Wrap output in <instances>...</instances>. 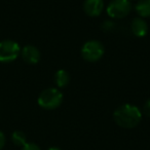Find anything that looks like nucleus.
<instances>
[{"label":"nucleus","instance_id":"obj_4","mask_svg":"<svg viewBox=\"0 0 150 150\" xmlns=\"http://www.w3.org/2000/svg\"><path fill=\"white\" fill-rule=\"evenodd\" d=\"M132 8L133 6L129 0H111L107 5L106 11L110 18L120 20L129 16Z\"/></svg>","mask_w":150,"mask_h":150},{"label":"nucleus","instance_id":"obj_12","mask_svg":"<svg viewBox=\"0 0 150 150\" xmlns=\"http://www.w3.org/2000/svg\"><path fill=\"white\" fill-rule=\"evenodd\" d=\"M22 150H41V148L35 143H26L25 145L22 147Z\"/></svg>","mask_w":150,"mask_h":150},{"label":"nucleus","instance_id":"obj_1","mask_svg":"<svg viewBox=\"0 0 150 150\" xmlns=\"http://www.w3.org/2000/svg\"><path fill=\"white\" fill-rule=\"evenodd\" d=\"M142 111L133 104H123L115 109L113 119L118 127L123 129H134L142 120Z\"/></svg>","mask_w":150,"mask_h":150},{"label":"nucleus","instance_id":"obj_13","mask_svg":"<svg viewBox=\"0 0 150 150\" xmlns=\"http://www.w3.org/2000/svg\"><path fill=\"white\" fill-rule=\"evenodd\" d=\"M143 113L144 115L150 118V99L146 101L145 104L143 105Z\"/></svg>","mask_w":150,"mask_h":150},{"label":"nucleus","instance_id":"obj_3","mask_svg":"<svg viewBox=\"0 0 150 150\" xmlns=\"http://www.w3.org/2000/svg\"><path fill=\"white\" fill-rule=\"evenodd\" d=\"M104 45L99 40H88L82 45L80 50L82 59L90 63H95L101 60L104 56Z\"/></svg>","mask_w":150,"mask_h":150},{"label":"nucleus","instance_id":"obj_8","mask_svg":"<svg viewBox=\"0 0 150 150\" xmlns=\"http://www.w3.org/2000/svg\"><path fill=\"white\" fill-rule=\"evenodd\" d=\"M131 30L136 37H144L148 33V25L143 18H135L132 21Z\"/></svg>","mask_w":150,"mask_h":150},{"label":"nucleus","instance_id":"obj_9","mask_svg":"<svg viewBox=\"0 0 150 150\" xmlns=\"http://www.w3.org/2000/svg\"><path fill=\"white\" fill-rule=\"evenodd\" d=\"M54 83L59 88H66L70 82V75H69L68 71L64 70V69H60L56 72L54 76Z\"/></svg>","mask_w":150,"mask_h":150},{"label":"nucleus","instance_id":"obj_5","mask_svg":"<svg viewBox=\"0 0 150 150\" xmlns=\"http://www.w3.org/2000/svg\"><path fill=\"white\" fill-rule=\"evenodd\" d=\"M21 54L19 43L11 39H5L0 42V63H11L17 60Z\"/></svg>","mask_w":150,"mask_h":150},{"label":"nucleus","instance_id":"obj_15","mask_svg":"<svg viewBox=\"0 0 150 150\" xmlns=\"http://www.w3.org/2000/svg\"><path fill=\"white\" fill-rule=\"evenodd\" d=\"M47 150H62V149H60V148H58V147H50V148H48Z\"/></svg>","mask_w":150,"mask_h":150},{"label":"nucleus","instance_id":"obj_14","mask_svg":"<svg viewBox=\"0 0 150 150\" xmlns=\"http://www.w3.org/2000/svg\"><path fill=\"white\" fill-rule=\"evenodd\" d=\"M5 142H6V138H5L4 133L0 131V150L3 149V147L5 145Z\"/></svg>","mask_w":150,"mask_h":150},{"label":"nucleus","instance_id":"obj_10","mask_svg":"<svg viewBox=\"0 0 150 150\" xmlns=\"http://www.w3.org/2000/svg\"><path fill=\"white\" fill-rule=\"evenodd\" d=\"M135 11L140 18H150V0H137Z\"/></svg>","mask_w":150,"mask_h":150},{"label":"nucleus","instance_id":"obj_16","mask_svg":"<svg viewBox=\"0 0 150 150\" xmlns=\"http://www.w3.org/2000/svg\"><path fill=\"white\" fill-rule=\"evenodd\" d=\"M129 1H137V0H129Z\"/></svg>","mask_w":150,"mask_h":150},{"label":"nucleus","instance_id":"obj_6","mask_svg":"<svg viewBox=\"0 0 150 150\" xmlns=\"http://www.w3.org/2000/svg\"><path fill=\"white\" fill-rule=\"evenodd\" d=\"M21 57L25 63L29 65H36L40 61L41 54L40 50L36 46L28 44L25 45L23 48H21Z\"/></svg>","mask_w":150,"mask_h":150},{"label":"nucleus","instance_id":"obj_2","mask_svg":"<svg viewBox=\"0 0 150 150\" xmlns=\"http://www.w3.org/2000/svg\"><path fill=\"white\" fill-rule=\"evenodd\" d=\"M63 102V94L56 88H50L42 91L38 96L37 103L41 108L54 110L61 106Z\"/></svg>","mask_w":150,"mask_h":150},{"label":"nucleus","instance_id":"obj_11","mask_svg":"<svg viewBox=\"0 0 150 150\" xmlns=\"http://www.w3.org/2000/svg\"><path fill=\"white\" fill-rule=\"evenodd\" d=\"M11 141L16 146L19 147H23L26 143H27V137H26L25 133L22 131H15L11 134Z\"/></svg>","mask_w":150,"mask_h":150},{"label":"nucleus","instance_id":"obj_7","mask_svg":"<svg viewBox=\"0 0 150 150\" xmlns=\"http://www.w3.org/2000/svg\"><path fill=\"white\" fill-rule=\"evenodd\" d=\"M104 9L103 0H86L83 2V11L88 17H99Z\"/></svg>","mask_w":150,"mask_h":150}]
</instances>
